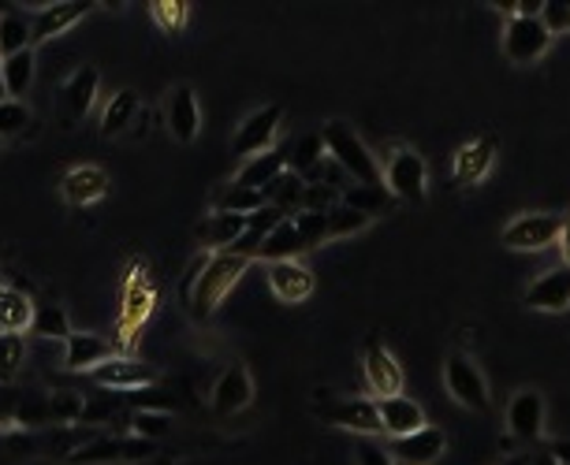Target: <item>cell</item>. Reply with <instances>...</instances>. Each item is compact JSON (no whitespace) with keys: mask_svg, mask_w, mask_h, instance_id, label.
Masks as SVG:
<instances>
[{"mask_svg":"<svg viewBox=\"0 0 570 465\" xmlns=\"http://www.w3.org/2000/svg\"><path fill=\"white\" fill-rule=\"evenodd\" d=\"M559 231H563V216H552V213H526L518 220H510L499 235V242L507 250H548L552 242H559Z\"/></svg>","mask_w":570,"mask_h":465,"instance_id":"30bf717a","label":"cell"},{"mask_svg":"<svg viewBox=\"0 0 570 465\" xmlns=\"http://www.w3.org/2000/svg\"><path fill=\"white\" fill-rule=\"evenodd\" d=\"M269 286L280 302L294 305V302H306L313 294V275L310 269H302L299 261H277L269 264Z\"/></svg>","mask_w":570,"mask_h":465,"instance_id":"603a6c76","label":"cell"},{"mask_svg":"<svg viewBox=\"0 0 570 465\" xmlns=\"http://www.w3.org/2000/svg\"><path fill=\"white\" fill-rule=\"evenodd\" d=\"M131 405H139V410H153V413H172L175 399L157 388H142V391H131Z\"/></svg>","mask_w":570,"mask_h":465,"instance_id":"f6af8a7d","label":"cell"},{"mask_svg":"<svg viewBox=\"0 0 570 465\" xmlns=\"http://www.w3.org/2000/svg\"><path fill=\"white\" fill-rule=\"evenodd\" d=\"M288 220V213H280L277 205H261L258 213H250L247 216V231L239 235V242L232 246V253H239V257H247V261H254L261 250V242L269 239L277 227Z\"/></svg>","mask_w":570,"mask_h":465,"instance_id":"cb8c5ba5","label":"cell"},{"mask_svg":"<svg viewBox=\"0 0 570 465\" xmlns=\"http://www.w3.org/2000/svg\"><path fill=\"white\" fill-rule=\"evenodd\" d=\"M552 45V34L545 31L540 15H518L507 19V31H504V53L510 64H534L548 53Z\"/></svg>","mask_w":570,"mask_h":465,"instance_id":"8fae6325","label":"cell"},{"mask_svg":"<svg viewBox=\"0 0 570 465\" xmlns=\"http://www.w3.org/2000/svg\"><path fill=\"white\" fill-rule=\"evenodd\" d=\"M280 123H283V108H280V105H265V108H258V112L247 116L239 131H235V138H232V153L243 156V161H254V156L269 153L272 142H277V134H280Z\"/></svg>","mask_w":570,"mask_h":465,"instance_id":"9c48e42d","label":"cell"},{"mask_svg":"<svg viewBox=\"0 0 570 465\" xmlns=\"http://www.w3.org/2000/svg\"><path fill=\"white\" fill-rule=\"evenodd\" d=\"M261 194H265V205H277L280 213L299 209L302 194H306V180H302V175H294V172H283L280 180L272 183L269 191H261Z\"/></svg>","mask_w":570,"mask_h":465,"instance_id":"e575fe53","label":"cell"},{"mask_svg":"<svg viewBox=\"0 0 570 465\" xmlns=\"http://www.w3.org/2000/svg\"><path fill=\"white\" fill-rule=\"evenodd\" d=\"M135 465H175V454H150V458H142V462H135Z\"/></svg>","mask_w":570,"mask_h":465,"instance_id":"f907efd6","label":"cell"},{"mask_svg":"<svg viewBox=\"0 0 570 465\" xmlns=\"http://www.w3.org/2000/svg\"><path fill=\"white\" fill-rule=\"evenodd\" d=\"M23 48H31V23L8 8V12H0V61L23 53Z\"/></svg>","mask_w":570,"mask_h":465,"instance_id":"1f68e13d","label":"cell"},{"mask_svg":"<svg viewBox=\"0 0 570 465\" xmlns=\"http://www.w3.org/2000/svg\"><path fill=\"white\" fill-rule=\"evenodd\" d=\"M294 227H299V235H302V242H306V250H313V246H321L324 239H329V216L324 213H306V209H299L291 216Z\"/></svg>","mask_w":570,"mask_h":465,"instance_id":"b9f144b4","label":"cell"},{"mask_svg":"<svg viewBox=\"0 0 570 465\" xmlns=\"http://www.w3.org/2000/svg\"><path fill=\"white\" fill-rule=\"evenodd\" d=\"M83 413H86V394H78V391H53L49 394V421L53 424L72 429V424H83Z\"/></svg>","mask_w":570,"mask_h":465,"instance_id":"d590c367","label":"cell"},{"mask_svg":"<svg viewBox=\"0 0 570 465\" xmlns=\"http://www.w3.org/2000/svg\"><path fill=\"white\" fill-rule=\"evenodd\" d=\"M540 23H545L548 34L570 31V0H545L540 4Z\"/></svg>","mask_w":570,"mask_h":465,"instance_id":"ee69618b","label":"cell"},{"mask_svg":"<svg viewBox=\"0 0 570 465\" xmlns=\"http://www.w3.org/2000/svg\"><path fill=\"white\" fill-rule=\"evenodd\" d=\"M157 369L153 365H146L139 358H131V354H112L105 365H97L94 369V383H101L108 391H142V388H157Z\"/></svg>","mask_w":570,"mask_h":465,"instance_id":"7c38bea8","label":"cell"},{"mask_svg":"<svg viewBox=\"0 0 570 465\" xmlns=\"http://www.w3.org/2000/svg\"><path fill=\"white\" fill-rule=\"evenodd\" d=\"M153 305H157V286H153V275H150V264L139 257V261H131L127 280H123L120 321H116V339H112L116 354H131L139 332L146 328V321L153 316Z\"/></svg>","mask_w":570,"mask_h":465,"instance_id":"6da1fadb","label":"cell"},{"mask_svg":"<svg viewBox=\"0 0 570 465\" xmlns=\"http://www.w3.org/2000/svg\"><path fill=\"white\" fill-rule=\"evenodd\" d=\"M90 8H94L90 0H64V4H49V8H42V12L34 15V23H31V48L42 45V42H49V37L64 34L67 26H75L78 19L90 12Z\"/></svg>","mask_w":570,"mask_h":465,"instance_id":"ffe728a7","label":"cell"},{"mask_svg":"<svg viewBox=\"0 0 570 465\" xmlns=\"http://www.w3.org/2000/svg\"><path fill=\"white\" fill-rule=\"evenodd\" d=\"M329 216V239H343V235H358L362 227H369L373 216L366 213H358V209H351V205H336V209H329L324 213Z\"/></svg>","mask_w":570,"mask_h":465,"instance_id":"ab89813d","label":"cell"},{"mask_svg":"<svg viewBox=\"0 0 570 465\" xmlns=\"http://www.w3.org/2000/svg\"><path fill=\"white\" fill-rule=\"evenodd\" d=\"M164 120H169V131L175 142L191 145L202 131V108H198V94L191 90L186 83L172 86L169 101H164Z\"/></svg>","mask_w":570,"mask_h":465,"instance_id":"9a60e30c","label":"cell"},{"mask_svg":"<svg viewBox=\"0 0 570 465\" xmlns=\"http://www.w3.org/2000/svg\"><path fill=\"white\" fill-rule=\"evenodd\" d=\"M150 15L164 34H183L186 19H191V4L186 0H150Z\"/></svg>","mask_w":570,"mask_h":465,"instance_id":"74e56055","label":"cell"},{"mask_svg":"<svg viewBox=\"0 0 570 465\" xmlns=\"http://www.w3.org/2000/svg\"><path fill=\"white\" fill-rule=\"evenodd\" d=\"M31 335H37V339H61V343H67V339H72V324H67V313L61 310V305H34Z\"/></svg>","mask_w":570,"mask_h":465,"instance_id":"836d02e7","label":"cell"},{"mask_svg":"<svg viewBox=\"0 0 570 465\" xmlns=\"http://www.w3.org/2000/svg\"><path fill=\"white\" fill-rule=\"evenodd\" d=\"M26 127H31V108L23 101H12V97L0 101V142H4V138H19Z\"/></svg>","mask_w":570,"mask_h":465,"instance_id":"60d3db41","label":"cell"},{"mask_svg":"<svg viewBox=\"0 0 570 465\" xmlns=\"http://www.w3.org/2000/svg\"><path fill=\"white\" fill-rule=\"evenodd\" d=\"M283 172H288V156H283L280 150H269V153H261V156H254V161L243 164L232 183L247 186V191H269Z\"/></svg>","mask_w":570,"mask_h":465,"instance_id":"484cf974","label":"cell"},{"mask_svg":"<svg viewBox=\"0 0 570 465\" xmlns=\"http://www.w3.org/2000/svg\"><path fill=\"white\" fill-rule=\"evenodd\" d=\"M548 458L556 465H570V440H556L552 447H548Z\"/></svg>","mask_w":570,"mask_h":465,"instance_id":"c3c4849f","label":"cell"},{"mask_svg":"<svg viewBox=\"0 0 570 465\" xmlns=\"http://www.w3.org/2000/svg\"><path fill=\"white\" fill-rule=\"evenodd\" d=\"M0 101H8V86H4V72H0Z\"/></svg>","mask_w":570,"mask_h":465,"instance_id":"f5cc1de1","label":"cell"},{"mask_svg":"<svg viewBox=\"0 0 570 465\" xmlns=\"http://www.w3.org/2000/svg\"><path fill=\"white\" fill-rule=\"evenodd\" d=\"M209 250H202V253H194L191 261H186V269H183V280H180V305H186L191 310V299H194V286H198V275L205 272V264H209Z\"/></svg>","mask_w":570,"mask_h":465,"instance_id":"7bdbcfd3","label":"cell"},{"mask_svg":"<svg viewBox=\"0 0 570 465\" xmlns=\"http://www.w3.org/2000/svg\"><path fill=\"white\" fill-rule=\"evenodd\" d=\"M265 205L261 191H247V186H235L228 183L224 191L213 194V213H232V216H250Z\"/></svg>","mask_w":570,"mask_h":465,"instance_id":"f546056e","label":"cell"},{"mask_svg":"<svg viewBox=\"0 0 570 465\" xmlns=\"http://www.w3.org/2000/svg\"><path fill=\"white\" fill-rule=\"evenodd\" d=\"M343 205H351V209L366 216H377L396 205V194H391L388 186H351V191H343Z\"/></svg>","mask_w":570,"mask_h":465,"instance_id":"d6a6232c","label":"cell"},{"mask_svg":"<svg viewBox=\"0 0 570 465\" xmlns=\"http://www.w3.org/2000/svg\"><path fill=\"white\" fill-rule=\"evenodd\" d=\"M559 250H563V257H567L563 264H570V216L563 220V231H559Z\"/></svg>","mask_w":570,"mask_h":465,"instance_id":"681fc988","label":"cell"},{"mask_svg":"<svg viewBox=\"0 0 570 465\" xmlns=\"http://www.w3.org/2000/svg\"><path fill=\"white\" fill-rule=\"evenodd\" d=\"M534 465H556V462L548 458V454H540V458H534Z\"/></svg>","mask_w":570,"mask_h":465,"instance_id":"db71d44e","label":"cell"},{"mask_svg":"<svg viewBox=\"0 0 570 465\" xmlns=\"http://www.w3.org/2000/svg\"><path fill=\"white\" fill-rule=\"evenodd\" d=\"M169 429H172V413L135 410L131 418H127V432L139 435V440H150V443H157L161 435H169Z\"/></svg>","mask_w":570,"mask_h":465,"instance_id":"f35d334b","label":"cell"},{"mask_svg":"<svg viewBox=\"0 0 570 465\" xmlns=\"http://www.w3.org/2000/svg\"><path fill=\"white\" fill-rule=\"evenodd\" d=\"M0 72H4V86H8V97L19 101L26 90H31L34 83V48H23V53L8 56V61H0Z\"/></svg>","mask_w":570,"mask_h":465,"instance_id":"4dcf8cb0","label":"cell"},{"mask_svg":"<svg viewBox=\"0 0 570 465\" xmlns=\"http://www.w3.org/2000/svg\"><path fill=\"white\" fill-rule=\"evenodd\" d=\"M64 369L72 372H94L97 365H105L112 358V343H105L101 335H90V332H72V339L64 343Z\"/></svg>","mask_w":570,"mask_h":465,"instance_id":"7402d4cb","label":"cell"},{"mask_svg":"<svg viewBox=\"0 0 570 465\" xmlns=\"http://www.w3.org/2000/svg\"><path fill=\"white\" fill-rule=\"evenodd\" d=\"M504 465H534V462H529L526 454H515V458H507Z\"/></svg>","mask_w":570,"mask_h":465,"instance_id":"816d5d0a","label":"cell"},{"mask_svg":"<svg viewBox=\"0 0 570 465\" xmlns=\"http://www.w3.org/2000/svg\"><path fill=\"white\" fill-rule=\"evenodd\" d=\"M142 112V101L135 90H120L108 97L105 112H101V138H120L135 127V120H139Z\"/></svg>","mask_w":570,"mask_h":465,"instance_id":"4316f807","label":"cell"},{"mask_svg":"<svg viewBox=\"0 0 570 465\" xmlns=\"http://www.w3.org/2000/svg\"><path fill=\"white\" fill-rule=\"evenodd\" d=\"M324 156H329V150H324V138L321 134L299 138V142H294V153H291V172L302 175V180H310V175L321 167Z\"/></svg>","mask_w":570,"mask_h":465,"instance_id":"8d00e7d4","label":"cell"},{"mask_svg":"<svg viewBox=\"0 0 570 465\" xmlns=\"http://www.w3.org/2000/svg\"><path fill=\"white\" fill-rule=\"evenodd\" d=\"M380 175H385L388 191L396 194V202H421L426 197V161L407 145H388Z\"/></svg>","mask_w":570,"mask_h":465,"instance_id":"8992f818","label":"cell"},{"mask_svg":"<svg viewBox=\"0 0 570 465\" xmlns=\"http://www.w3.org/2000/svg\"><path fill=\"white\" fill-rule=\"evenodd\" d=\"M444 383H448V394L455 399L459 405H466V410L474 413H488L493 410V399H488V383L485 376L474 361L466 358V354H448L444 361Z\"/></svg>","mask_w":570,"mask_h":465,"instance_id":"52a82bcc","label":"cell"},{"mask_svg":"<svg viewBox=\"0 0 570 465\" xmlns=\"http://www.w3.org/2000/svg\"><path fill=\"white\" fill-rule=\"evenodd\" d=\"M545 432V399L534 388H523L507 405V435L515 443H537Z\"/></svg>","mask_w":570,"mask_h":465,"instance_id":"4fadbf2b","label":"cell"},{"mask_svg":"<svg viewBox=\"0 0 570 465\" xmlns=\"http://www.w3.org/2000/svg\"><path fill=\"white\" fill-rule=\"evenodd\" d=\"M34 324V302L19 286H0V335H23Z\"/></svg>","mask_w":570,"mask_h":465,"instance_id":"83f0119b","label":"cell"},{"mask_svg":"<svg viewBox=\"0 0 570 465\" xmlns=\"http://www.w3.org/2000/svg\"><path fill=\"white\" fill-rule=\"evenodd\" d=\"M61 194L67 205H94L108 194V172H101L97 164H78L61 180Z\"/></svg>","mask_w":570,"mask_h":465,"instance_id":"44dd1931","label":"cell"},{"mask_svg":"<svg viewBox=\"0 0 570 465\" xmlns=\"http://www.w3.org/2000/svg\"><path fill=\"white\" fill-rule=\"evenodd\" d=\"M299 253H306V242H302V235H299V227H294V220L288 216L277 231L269 235V239L261 242V250L254 261H269V264H277V261H294Z\"/></svg>","mask_w":570,"mask_h":465,"instance_id":"f1b7e54d","label":"cell"},{"mask_svg":"<svg viewBox=\"0 0 570 465\" xmlns=\"http://www.w3.org/2000/svg\"><path fill=\"white\" fill-rule=\"evenodd\" d=\"M362 372H366V383L377 399H396L407 388V376H402V365L396 361V354L388 350L377 335L366 339V350H362Z\"/></svg>","mask_w":570,"mask_h":465,"instance_id":"ba28073f","label":"cell"},{"mask_svg":"<svg viewBox=\"0 0 570 465\" xmlns=\"http://www.w3.org/2000/svg\"><path fill=\"white\" fill-rule=\"evenodd\" d=\"M324 150L336 161L347 180H358V186H385V175H380V161L369 153V145L355 134V127L343 120H329L321 127Z\"/></svg>","mask_w":570,"mask_h":465,"instance_id":"7a4b0ae2","label":"cell"},{"mask_svg":"<svg viewBox=\"0 0 570 465\" xmlns=\"http://www.w3.org/2000/svg\"><path fill=\"white\" fill-rule=\"evenodd\" d=\"M250 269L247 257L224 250V253H213L209 264H205V272L198 275V286H194V299H191V321L205 324L209 316L216 313V305L228 299V291L235 283H239V275Z\"/></svg>","mask_w":570,"mask_h":465,"instance_id":"3957f363","label":"cell"},{"mask_svg":"<svg viewBox=\"0 0 570 465\" xmlns=\"http://www.w3.org/2000/svg\"><path fill=\"white\" fill-rule=\"evenodd\" d=\"M23 358H26L23 335H0V365H4V369H19Z\"/></svg>","mask_w":570,"mask_h":465,"instance_id":"bcb514c9","label":"cell"},{"mask_svg":"<svg viewBox=\"0 0 570 465\" xmlns=\"http://www.w3.org/2000/svg\"><path fill=\"white\" fill-rule=\"evenodd\" d=\"M97 83H101V75H97V67L90 64H83L61 83L53 108H56V123H61L64 131H72L75 123H83L86 116H90V108L97 101Z\"/></svg>","mask_w":570,"mask_h":465,"instance_id":"5b68a950","label":"cell"},{"mask_svg":"<svg viewBox=\"0 0 570 465\" xmlns=\"http://www.w3.org/2000/svg\"><path fill=\"white\" fill-rule=\"evenodd\" d=\"M444 447H448V435L440 429H421L415 435H402V440H391L388 443V454L402 465H432L444 458Z\"/></svg>","mask_w":570,"mask_h":465,"instance_id":"ac0fdd59","label":"cell"},{"mask_svg":"<svg viewBox=\"0 0 570 465\" xmlns=\"http://www.w3.org/2000/svg\"><path fill=\"white\" fill-rule=\"evenodd\" d=\"M499 153V138L496 134H481L474 138L470 145L455 153V172H451V186H477L481 180L488 175V167H493Z\"/></svg>","mask_w":570,"mask_h":465,"instance_id":"2e32d148","label":"cell"},{"mask_svg":"<svg viewBox=\"0 0 570 465\" xmlns=\"http://www.w3.org/2000/svg\"><path fill=\"white\" fill-rule=\"evenodd\" d=\"M526 310L537 313H563L570 310V264H556L545 275H537L523 294Z\"/></svg>","mask_w":570,"mask_h":465,"instance_id":"5bb4252c","label":"cell"},{"mask_svg":"<svg viewBox=\"0 0 570 465\" xmlns=\"http://www.w3.org/2000/svg\"><path fill=\"white\" fill-rule=\"evenodd\" d=\"M247 231V216H232V213H213L198 224V242L209 253H224L239 242V235Z\"/></svg>","mask_w":570,"mask_h":465,"instance_id":"d4e9b609","label":"cell"},{"mask_svg":"<svg viewBox=\"0 0 570 465\" xmlns=\"http://www.w3.org/2000/svg\"><path fill=\"white\" fill-rule=\"evenodd\" d=\"M358 465H396V458L373 440H358Z\"/></svg>","mask_w":570,"mask_h":465,"instance_id":"7dc6e473","label":"cell"},{"mask_svg":"<svg viewBox=\"0 0 570 465\" xmlns=\"http://www.w3.org/2000/svg\"><path fill=\"white\" fill-rule=\"evenodd\" d=\"M377 402V418L380 429H385L391 440H402V435H415L426 429V410L407 399V394H396V399H373Z\"/></svg>","mask_w":570,"mask_h":465,"instance_id":"d6986e66","label":"cell"},{"mask_svg":"<svg viewBox=\"0 0 570 465\" xmlns=\"http://www.w3.org/2000/svg\"><path fill=\"white\" fill-rule=\"evenodd\" d=\"M313 413L324 424H336V429H347L362 435V440H373L380 435V418H377V402L373 399H347V394H332V391H318L313 399Z\"/></svg>","mask_w":570,"mask_h":465,"instance_id":"277c9868","label":"cell"},{"mask_svg":"<svg viewBox=\"0 0 570 465\" xmlns=\"http://www.w3.org/2000/svg\"><path fill=\"white\" fill-rule=\"evenodd\" d=\"M213 413L216 418H232V413L247 410L254 402V380L247 372V365H228V372H221V380L213 383Z\"/></svg>","mask_w":570,"mask_h":465,"instance_id":"e0dca14e","label":"cell"}]
</instances>
